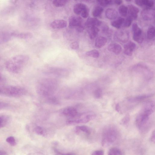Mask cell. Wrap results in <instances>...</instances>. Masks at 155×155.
<instances>
[{
    "label": "cell",
    "mask_w": 155,
    "mask_h": 155,
    "mask_svg": "<svg viewBox=\"0 0 155 155\" xmlns=\"http://www.w3.org/2000/svg\"><path fill=\"white\" fill-rule=\"evenodd\" d=\"M29 59V56L26 55H16L6 61L5 68L11 73L15 74L19 73L22 71Z\"/></svg>",
    "instance_id": "6da1fadb"
},
{
    "label": "cell",
    "mask_w": 155,
    "mask_h": 155,
    "mask_svg": "<svg viewBox=\"0 0 155 155\" xmlns=\"http://www.w3.org/2000/svg\"><path fill=\"white\" fill-rule=\"evenodd\" d=\"M119 136V133L116 127L112 125L107 126L102 132V146L107 147L110 146L118 139Z\"/></svg>",
    "instance_id": "7a4b0ae2"
},
{
    "label": "cell",
    "mask_w": 155,
    "mask_h": 155,
    "mask_svg": "<svg viewBox=\"0 0 155 155\" xmlns=\"http://www.w3.org/2000/svg\"><path fill=\"white\" fill-rule=\"evenodd\" d=\"M96 117L95 114L92 111H88L78 114L75 116L69 118L66 121V124L71 125L77 124L87 123Z\"/></svg>",
    "instance_id": "3957f363"
},
{
    "label": "cell",
    "mask_w": 155,
    "mask_h": 155,
    "mask_svg": "<svg viewBox=\"0 0 155 155\" xmlns=\"http://www.w3.org/2000/svg\"><path fill=\"white\" fill-rule=\"evenodd\" d=\"M1 93L7 96L12 97H18L24 95L26 91L24 88L15 86H4Z\"/></svg>",
    "instance_id": "277c9868"
},
{
    "label": "cell",
    "mask_w": 155,
    "mask_h": 155,
    "mask_svg": "<svg viewBox=\"0 0 155 155\" xmlns=\"http://www.w3.org/2000/svg\"><path fill=\"white\" fill-rule=\"evenodd\" d=\"M150 116L141 111L135 120L137 128L140 129L144 127L148 123Z\"/></svg>",
    "instance_id": "5b68a950"
},
{
    "label": "cell",
    "mask_w": 155,
    "mask_h": 155,
    "mask_svg": "<svg viewBox=\"0 0 155 155\" xmlns=\"http://www.w3.org/2000/svg\"><path fill=\"white\" fill-rule=\"evenodd\" d=\"M83 20L80 17L72 16L69 18V26L71 28H75L76 29L81 26H84Z\"/></svg>",
    "instance_id": "8992f818"
},
{
    "label": "cell",
    "mask_w": 155,
    "mask_h": 155,
    "mask_svg": "<svg viewBox=\"0 0 155 155\" xmlns=\"http://www.w3.org/2000/svg\"><path fill=\"white\" fill-rule=\"evenodd\" d=\"M155 110V104L153 101H149L143 105L141 111L149 115H151Z\"/></svg>",
    "instance_id": "52a82bcc"
},
{
    "label": "cell",
    "mask_w": 155,
    "mask_h": 155,
    "mask_svg": "<svg viewBox=\"0 0 155 155\" xmlns=\"http://www.w3.org/2000/svg\"><path fill=\"white\" fill-rule=\"evenodd\" d=\"M143 18L146 21L151 20L154 18L155 10L151 8H146L143 9L141 12Z\"/></svg>",
    "instance_id": "ba28073f"
},
{
    "label": "cell",
    "mask_w": 155,
    "mask_h": 155,
    "mask_svg": "<svg viewBox=\"0 0 155 155\" xmlns=\"http://www.w3.org/2000/svg\"><path fill=\"white\" fill-rule=\"evenodd\" d=\"M67 21L62 19H58L52 21L50 25V27L53 29H61L65 28L67 26Z\"/></svg>",
    "instance_id": "9c48e42d"
},
{
    "label": "cell",
    "mask_w": 155,
    "mask_h": 155,
    "mask_svg": "<svg viewBox=\"0 0 155 155\" xmlns=\"http://www.w3.org/2000/svg\"><path fill=\"white\" fill-rule=\"evenodd\" d=\"M153 94H145L129 98L127 99L128 102L130 103L138 102L153 96Z\"/></svg>",
    "instance_id": "30bf717a"
},
{
    "label": "cell",
    "mask_w": 155,
    "mask_h": 155,
    "mask_svg": "<svg viewBox=\"0 0 155 155\" xmlns=\"http://www.w3.org/2000/svg\"><path fill=\"white\" fill-rule=\"evenodd\" d=\"M136 47V45L134 43L131 41L129 42L124 46V54L128 56H131Z\"/></svg>",
    "instance_id": "8fae6325"
},
{
    "label": "cell",
    "mask_w": 155,
    "mask_h": 155,
    "mask_svg": "<svg viewBox=\"0 0 155 155\" xmlns=\"http://www.w3.org/2000/svg\"><path fill=\"white\" fill-rule=\"evenodd\" d=\"M12 37L22 39H28L32 38L33 35L28 32L12 33Z\"/></svg>",
    "instance_id": "7c38bea8"
},
{
    "label": "cell",
    "mask_w": 155,
    "mask_h": 155,
    "mask_svg": "<svg viewBox=\"0 0 155 155\" xmlns=\"http://www.w3.org/2000/svg\"><path fill=\"white\" fill-rule=\"evenodd\" d=\"M128 17L131 18L132 20L137 19L138 13L139 12V9L132 5H130L127 7Z\"/></svg>",
    "instance_id": "4fadbf2b"
},
{
    "label": "cell",
    "mask_w": 155,
    "mask_h": 155,
    "mask_svg": "<svg viewBox=\"0 0 155 155\" xmlns=\"http://www.w3.org/2000/svg\"><path fill=\"white\" fill-rule=\"evenodd\" d=\"M65 116L71 118L75 116L78 114L77 110L73 107H68L64 108L62 111Z\"/></svg>",
    "instance_id": "5bb4252c"
},
{
    "label": "cell",
    "mask_w": 155,
    "mask_h": 155,
    "mask_svg": "<svg viewBox=\"0 0 155 155\" xmlns=\"http://www.w3.org/2000/svg\"><path fill=\"white\" fill-rule=\"evenodd\" d=\"M101 22L97 19L92 18H88L85 22L84 25L87 28L92 27H98L101 25Z\"/></svg>",
    "instance_id": "9a60e30c"
},
{
    "label": "cell",
    "mask_w": 155,
    "mask_h": 155,
    "mask_svg": "<svg viewBox=\"0 0 155 155\" xmlns=\"http://www.w3.org/2000/svg\"><path fill=\"white\" fill-rule=\"evenodd\" d=\"M109 51L111 52L116 54H119L121 51L122 48L120 45L116 43H111L107 47Z\"/></svg>",
    "instance_id": "2e32d148"
},
{
    "label": "cell",
    "mask_w": 155,
    "mask_h": 155,
    "mask_svg": "<svg viewBox=\"0 0 155 155\" xmlns=\"http://www.w3.org/2000/svg\"><path fill=\"white\" fill-rule=\"evenodd\" d=\"M105 15L106 17L109 19H114L117 17L118 13L115 9L108 8L106 11Z\"/></svg>",
    "instance_id": "e0dca14e"
},
{
    "label": "cell",
    "mask_w": 155,
    "mask_h": 155,
    "mask_svg": "<svg viewBox=\"0 0 155 155\" xmlns=\"http://www.w3.org/2000/svg\"><path fill=\"white\" fill-rule=\"evenodd\" d=\"M87 8V5L83 3H78L75 4L73 7V11L76 15H79Z\"/></svg>",
    "instance_id": "ac0fdd59"
},
{
    "label": "cell",
    "mask_w": 155,
    "mask_h": 155,
    "mask_svg": "<svg viewBox=\"0 0 155 155\" xmlns=\"http://www.w3.org/2000/svg\"><path fill=\"white\" fill-rule=\"evenodd\" d=\"M107 41L105 37L99 36L97 38L95 41V45L98 48H101L104 46Z\"/></svg>",
    "instance_id": "d6986e66"
},
{
    "label": "cell",
    "mask_w": 155,
    "mask_h": 155,
    "mask_svg": "<svg viewBox=\"0 0 155 155\" xmlns=\"http://www.w3.org/2000/svg\"><path fill=\"white\" fill-rule=\"evenodd\" d=\"M75 131L76 133L78 134L81 132H82L87 135H89L91 133V129L88 127L84 125L78 126L76 127Z\"/></svg>",
    "instance_id": "ffe728a7"
},
{
    "label": "cell",
    "mask_w": 155,
    "mask_h": 155,
    "mask_svg": "<svg viewBox=\"0 0 155 155\" xmlns=\"http://www.w3.org/2000/svg\"><path fill=\"white\" fill-rule=\"evenodd\" d=\"M87 28L90 38L91 39H94L99 31V29L97 27H92Z\"/></svg>",
    "instance_id": "44dd1931"
},
{
    "label": "cell",
    "mask_w": 155,
    "mask_h": 155,
    "mask_svg": "<svg viewBox=\"0 0 155 155\" xmlns=\"http://www.w3.org/2000/svg\"><path fill=\"white\" fill-rule=\"evenodd\" d=\"M12 37L11 33H0V45L7 42Z\"/></svg>",
    "instance_id": "7402d4cb"
},
{
    "label": "cell",
    "mask_w": 155,
    "mask_h": 155,
    "mask_svg": "<svg viewBox=\"0 0 155 155\" xmlns=\"http://www.w3.org/2000/svg\"><path fill=\"white\" fill-rule=\"evenodd\" d=\"M132 28L133 33V37L142 35V30L136 23H134L132 25Z\"/></svg>",
    "instance_id": "603a6c76"
},
{
    "label": "cell",
    "mask_w": 155,
    "mask_h": 155,
    "mask_svg": "<svg viewBox=\"0 0 155 155\" xmlns=\"http://www.w3.org/2000/svg\"><path fill=\"white\" fill-rule=\"evenodd\" d=\"M124 20V18L120 17L116 20L112 21L111 23V25L114 27L120 28L123 24Z\"/></svg>",
    "instance_id": "cb8c5ba5"
},
{
    "label": "cell",
    "mask_w": 155,
    "mask_h": 155,
    "mask_svg": "<svg viewBox=\"0 0 155 155\" xmlns=\"http://www.w3.org/2000/svg\"><path fill=\"white\" fill-rule=\"evenodd\" d=\"M9 117L6 115H0V129L5 127L9 122Z\"/></svg>",
    "instance_id": "d4e9b609"
},
{
    "label": "cell",
    "mask_w": 155,
    "mask_h": 155,
    "mask_svg": "<svg viewBox=\"0 0 155 155\" xmlns=\"http://www.w3.org/2000/svg\"><path fill=\"white\" fill-rule=\"evenodd\" d=\"M103 11V8L100 6H97L95 7L93 10L92 14L94 17H98L100 16Z\"/></svg>",
    "instance_id": "484cf974"
},
{
    "label": "cell",
    "mask_w": 155,
    "mask_h": 155,
    "mask_svg": "<svg viewBox=\"0 0 155 155\" xmlns=\"http://www.w3.org/2000/svg\"><path fill=\"white\" fill-rule=\"evenodd\" d=\"M147 38L149 39H151L155 36V28L153 26H150L147 31Z\"/></svg>",
    "instance_id": "4316f807"
},
{
    "label": "cell",
    "mask_w": 155,
    "mask_h": 155,
    "mask_svg": "<svg viewBox=\"0 0 155 155\" xmlns=\"http://www.w3.org/2000/svg\"><path fill=\"white\" fill-rule=\"evenodd\" d=\"M121 150L117 148L113 147L110 149L108 152L109 155H120L122 153Z\"/></svg>",
    "instance_id": "83f0119b"
},
{
    "label": "cell",
    "mask_w": 155,
    "mask_h": 155,
    "mask_svg": "<svg viewBox=\"0 0 155 155\" xmlns=\"http://www.w3.org/2000/svg\"><path fill=\"white\" fill-rule=\"evenodd\" d=\"M86 54L87 56L94 58H97L99 57V52L96 50H92L87 51Z\"/></svg>",
    "instance_id": "f1b7e54d"
},
{
    "label": "cell",
    "mask_w": 155,
    "mask_h": 155,
    "mask_svg": "<svg viewBox=\"0 0 155 155\" xmlns=\"http://www.w3.org/2000/svg\"><path fill=\"white\" fill-rule=\"evenodd\" d=\"M118 11L120 14L121 16L125 17L127 13V7L124 5H121L119 8Z\"/></svg>",
    "instance_id": "f546056e"
},
{
    "label": "cell",
    "mask_w": 155,
    "mask_h": 155,
    "mask_svg": "<svg viewBox=\"0 0 155 155\" xmlns=\"http://www.w3.org/2000/svg\"><path fill=\"white\" fill-rule=\"evenodd\" d=\"M68 0H53V3L56 7H61L64 5Z\"/></svg>",
    "instance_id": "4dcf8cb0"
},
{
    "label": "cell",
    "mask_w": 155,
    "mask_h": 155,
    "mask_svg": "<svg viewBox=\"0 0 155 155\" xmlns=\"http://www.w3.org/2000/svg\"><path fill=\"white\" fill-rule=\"evenodd\" d=\"M34 131L37 134L41 136H45L46 132L45 130L41 127L38 126L34 129Z\"/></svg>",
    "instance_id": "1f68e13d"
},
{
    "label": "cell",
    "mask_w": 155,
    "mask_h": 155,
    "mask_svg": "<svg viewBox=\"0 0 155 155\" xmlns=\"http://www.w3.org/2000/svg\"><path fill=\"white\" fill-rule=\"evenodd\" d=\"M130 120V116L129 114H127L121 119L120 124L123 125H126L129 123Z\"/></svg>",
    "instance_id": "d6a6232c"
},
{
    "label": "cell",
    "mask_w": 155,
    "mask_h": 155,
    "mask_svg": "<svg viewBox=\"0 0 155 155\" xmlns=\"http://www.w3.org/2000/svg\"><path fill=\"white\" fill-rule=\"evenodd\" d=\"M6 141L12 146H15L16 144L15 138L12 136H10L7 137L6 139Z\"/></svg>",
    "instance_id": "836d02e7"
},
{
    "label": "cell",
    "mask_w": 155,
    "mask_h": 155,
    "mask_svg": "<svg viewBox=\"0 0 155 155\" xmlns=\"http://www.w3.org/2000/svg\"><path fill=\"white\" fill-rule=\"evenodd\" d=\"M142 5H144L149 7H152L154 5L153 2L150 0H141Z\"/></svg>",
    "instance_id": "e575fe53"
},
{
    "label": "cell",
    "mask_w": 155,
    "mask_h": 155,
    "mask_svg": "<svg viewBox=\"0 0 155 155\" xmlns=\"http://www.w3.org/2000/svg\"><path fill=\"white\" fill-rule=\"evenodd\" d=\"M132 19L130 17H128L125 20L123 24V26L125 27H129L131 25Z\"/></svg>",
    "instance_id": "d590c367"
},
{
    "label": "cell",
    "mask_w": 155,
    "mask_h": 155,
    "mask_svg": "<svg viewBox=\"0 0 155 155\" xmlns=\"http://www.w3.org/2000/svg\"><path fill=\"white\" fill-rule=\"evenodd\" d=\"M102 91L100 89L96 90L94 92V97L96 99L100 98L102 96Z\"/></svg>",
    "instance_id": "8d00e7d4"
},
{
    "label": "cell",
    "mask_w": 155,
    "mask_h": 155,
    "mask_svg": "<svg viewBox=\"0 0 155 155\" xmlns=\"http://www.w3.org/2000/svg\"><path fill=\"white\" fill-rule=\"evenodd\" d=\"M6 82V79L4 76L0 72V87L5 86Z\"/></svg>",
    "instance_id": "74e56055"
},
{
    "label": "cell",
    "mask_w": 155,
    "mask_h": 155,
    "mask_svg": "<svg viewBox=\"0 0 155 155\" xmlns=\"http://www.w3.org/2000/svg\"><path fill=\"white\" fill-rule=\"evenodd\" d=\"M70 47L72 49L76 50L79 48V45L78 42H74L71 44Z\"/></svg>",
    "instance_id": "f35d334b"
},
{
    "label": "cell",
    "mask_w": 155,
    "mask_h": 155,
    "mask_svg": "<svg viewBox=\"0 0 155 155\" xmlns=\"http://www.w3.org/2000/svg\"><path fill=\"white\" fill-rule=\"evenodd\" d=\"M89 14V10L88 8L85 9L81 13V15L82 17L84 18H87Z\"/></svg>",
    "instance_id": "ab89813d"
},
{
    "label": "cell",
    "mask_w": 155,
    "mask_h": 155,
    "mask_svg": "<svg viewBox=\"0 0 155 155\" xmlns=\"http://www.w3.org/2000/svg\"><path fill=\"white\" fill-rule=\"evenodd\" d=\"M8 106V104L6 102L0 101V110L4 109Z\"/></svg>",
    "instance_id": "60d3db41"
},
{
    "label": "cell",
    "mask_w": 155,
    "mask_h": 155,
    "mask_svg": "<svg viewBox=\"0 0 155 155\" xmlns=\"http://www.w3.org/2000/svg\"><path fill=\"white\" fill-rule=\"evenodd\" d=\"M104 152L102 150H97L93 152L91 155H103Z\"/></svg>",
    "instance_id": "b9f144b4"
},
{
    "label": "cell",
    "mask_w": 155,
    "mask_h": 155,
    "mask_svg": "<svg viewBox=\"0 0 155 155\" xmlns=\"http://www.w3.org/2000/svg\"><path fill=\"white\" fill-rule=\"evenodd\" d=\"M150 141L153 143H155V130H154L151 135L150 138Z\"/></svg>",
    "instance_id": "7bdbcfd3"
},
{
    "label": "cell",
    "mask_w": 155,
    "mask_h": 155,
    "mask_svg": "<svg viewBox=\"0 0 155 155\" xmlns=\"http://www.w3.org/2000/svg\"><path fill=\"white\" fill-rule=\"evenodd\" d=\"M115 109L116 111H117L120 114L122 113L121 111L119 103L117 104L116 105Z\"/></svg>",
    "instance_id": "ee69618b"
},
{
    "label": "cell",
    "mask_w": 155,
    "mask_h": 155,
    "mask_svg": "<svg viewBox=\"0 0 155 155\" xmlns=\"http://www.w3.org/2000/svg\"><path fill=\"white\" fill-rule=\"evenodd\" d=\"M135 2L136 4L138 6H142L141 0H135Z\"/></svg>",
    "instance_id": "f6af8a7d"
},
{
    "label": "cell",
    "mask_w": 155,
    "mask_h": 155,
    "mask_svg": "<svg viewBox=\"0 0 155 155\" xmlns=\"http://www.w3.org/2000/svg\"><path fill=\"white\" fill-rule=\"evenodd\" d=\"M114 2L116 4L120 5L122 3V0H115Z\"/></svg>",
    "instance_id": "bcb514c9"
},
{
    "label": "cell",
    "mask_w": 155,
    "mask_h": 155,
    "mask_svg": "<svg viewBox=\"0 0 155 155\" xmlns=\"http://www.w3.org/2000/svg\"><path fill=\"white\" fill-rule=\"evenodd\" d=\"M7 154V153L4 151H0V155H5Z\"/></svg>",
    "instance_id": "7dc6e473"
},
{
    "label": "cell",
    "mask_w": 155,
    "mask_h": 155,
    "mask_svg": "<svg viewBox=\"0 0 155 155\" xmlns=\"http://www.w3.org/2000/svg\"><path fill=\"white\" fill-rule=\"evenodd\" d=\"M127 2H130L132 0H125Z\"/></svg>",
    "instance_id": "c3c4849f"
},
{
    "label": "cell",
    "mask_w": 155,
    "mask_h": 155,
    "mask_svg": "<svg viewBox=\"0 0 155 155\" xmlns=\"http://www.w3.org/2000/svg\"><path fill=\"white\" fill-rule=\"evenodd\" d=\"M1 93V90L0 89V93Z\"/></svg>",
    "instance_id": "681fc988"
},
{
    "label": "cell",
    "mask_w": 155,
    "mask_h": 155,
    "mask_svg": "<svg viewBox=\"0 0 155 155\" xmlns=\"http://www.w3.org/2000/svg\"></svg>",
    "instance_id": "f907efd6"
}]
</instances>
